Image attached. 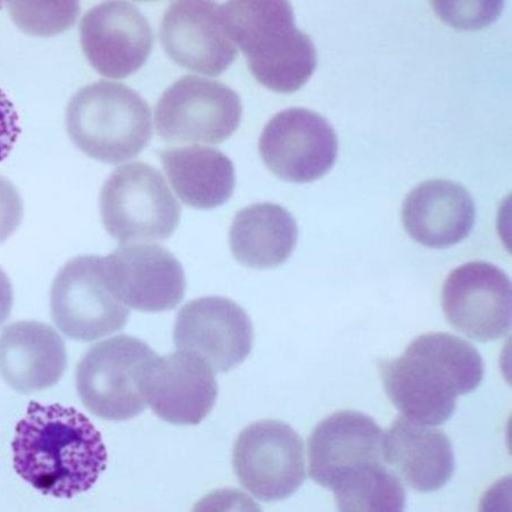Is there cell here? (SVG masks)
I'll return each instance as SVG.
<instances>
[{"label":"cell","mask_w":512,"mask_h":512,"mask_svg":"<svg viewBox=\"0 0 512 512\" xmlns=\"http://www.w3.org/2000/svg\"><path fill=\"white\" fill-rule=\"evenodd\" d=\"M15 472L44 495L71 499L92 489L106 469L101 433L76 409L35 401L16 425Z\"/></svg>","instance_id":"cell-1"},{"label":"cell","mask_w":512,"mask_h":512,"mask_svg":"<svg viewBox=\"0 0 512 512\" xmlns=\"http://www.w3.org/2000/svg\"><path fill=\"white\" fill-rule=\"evenodd\" d=\"M385 392L403 417L427 426L447 423L457 398L476 390L484 361L472 344L449 333H429L400 358L378 363Z\"/></svg>","instance_id":"cell-2"},{"label":"cell","mask_w":512,"mask_h":512,"mask_svg":"<svg viewBox=\"0 0 512 512\" xmlns=\"http://www.w3.org/2000/svg\"><path fill=\"white\" fill-rule=\"evenodd\" d=\"M227 36L242 49L253 77L276 93L292 94L312 77L317 49L297 29L287 2H231L221 5Z\"/></svg>","instance_id":"cell-3"},{"label":"cell","mask_w":512,"mask_h":512,"mask_svg":"<svg viewBox=\"0 0 512 512\" xmlns=\"http://www.w3.org/2000/svg\"><path fill=\"white\" fill-rule=\"evenodd\" d=\"M66 129L89 158L119 164L136 158L150 144L152 112L135 90L101 80L80 89L71 99Z\"/></svg>","instance_id":"cell-4"},{"label":"cell","mask_w":512,"mask_h":512,"mask_svg":"<svg viewBox=\"0 0 512 512\" xmlns=\"http://www.w3.org/2000/svg\"><path fill=\"white\" fill-rule=\"evenodd\" d=\"M158 357L138 338L120 335L90 348L79 362L77 392L96 417L125 421L147 408L146 376Z\"/></svg>","instance_id":"cell-5"},{"label":"cell","mask_w":512,"mask_h":512,"mask_svg":"<svg viewBox=\"0 0 512 512\" xmlns=\"http://www.w3.org/2000/svg\"><path fill=\"white\" fill-rule=\"evenodd\" d=\"M101 214L107 233L121 244L164 242L175 233L181 208L161 172L135 162L105 181Z\"/></svg>","instance_id":"cell-6"},{"label":"cell","mask_w":512,"mask_h":512,"mask_svg":"<svg viewBox=\"0 0 512 512\" xmlns=\"http://www.w3.org/2000/svg\"><path fill=\"white\" fill-rule=\"evenodd\" d=\"M241 97L222 82L187 76L170 86L155 107V126L168 143L225 142L238 129Z\"/></svg>","instance_id":"cell-7"},{"label":"cell","mask_w":512,"mask_h":512,"mask_svg":"<svg viewBox=\"0 0 512 512\" xmlns=\"http://www.w3.org/2000/svg\"><path fill=\"white\" fill-rule=\"evenodd\" d=\"M52 318L61 332L78 342H93L120 332L130 311L107 288L103 258L78 256L57 274L51 289Z\"/></svg>","instance_id":"cell-8"},{"label":"cell","mask_w":512,"mask_h":512,"mask_svg":"<svg viewBox=\"0 0 512 512\" xmlns=\"http://www.w3.org/2000/svg\"><path fill=\"white\" fill-rule=\"evenodd\" d=\"M233 467L244 489L263 502L292 497L307 478L301 436L278 420L258 421L239 434Z\"/></svg>","instance_id":"cell-9"},{"label":"cell","mask_w":512,"mask_h":512,"mask_svg":"<svg viewBox=\"0 0 512 512\" xmlns=\"http://www.w3.org/2000/svg\"><path fill=\"white\" fill-rule=\"evenodd\" d=\"M266 167L295 184L316 181L332 170L338 154L336 132L320 114L294 107L272 118L260 137Z\"/></svg>","instance_id":"cell-10"},{"label":"cell","mask_w":512,"mask_h":512,"mask_svg":"<svg viewBox=\"0 0 512 512\" xmlns=\"http://www.w3.org/2000/svg\"><path fill=\"white\" fill-rule=\"evenodd\" d=\"M103 270L107 288L126 307L158 313L175 309L184 299L183 266L160 245L122 244L103 258Z\"/></svg>","instance_id":"cell-11"},{"label":"cell","mask_w":512,"mask_h":512,"mask_svg":"<svg viewBox=\"0 0 512 512\" xmlns=\"http://www.w3.org/2000/svg\"><path fill=\"white\" fill-rule=\"evenodd\" d=\"M511 292V280L494 264H462L445 280L444 315L454 329L474 341H497L511 328Z\"/></svg>","instance_id":"cell-12"},{"label":"cell","mask_w":512,"mask_h":512,"mask_svg":"<svg viewBox=\"0 0 512 512\" xmlns=\"http://www.w3.org/2000/svg\"><path fill=\"white\" fill-rule=\"evenodd\" d=\"M175 343L178 350L203 359L214 373H227L252 351V321L242 307L226 297H201L179 311Z\"/></svg>","instance_id":"cell-13"},{"label":"cell","mask_w":512,"mask_h":512,"mask_svg":"<svg viewBox=\"0 0 512 512\" xmlns=\"http://www.w3.org/2000/svg\"><path fill=\"white\" fill-rule=\"evenodd\" d=\"M150 23L129 3L99 4L80 23V44L87 60L102 76L125 79L146 63L153 48Z\"/></svg>","instance_id":"cell-14"},{"label":"cell","mask_w":512,"mask_h":512,"mask_svg":"<svg viewBox=\"0 0 512 512\" xmlns=\"http://www.w3.org/2000/svg\"><path fill=\"white\" fill-rule=\"evenodd\" d=\"M164 51L178 65L218 77L238 56L222 24L221 5L178 2L169 6L160 28Z\"/></svg>","instance_id":"cell-15"},{"label":"cell","mask_w":512,"mask_h":512,"mask_svg":"<svg viewBox=\"0 0 512 512\" xmlns=\"http://www.w3.org/2000/svg\"><path fill=\"white\" fill-rule=\"evenodd\" d=\"M145 393L156 416L172 425L194 426L216 404L218 384L208 363L179 350L155 358L148 369Z\"/></svg>","instance_id":"cell-16"},{"label":"cell","mask_w":512,"mask_h":512,"mask_svg":"<svg viewBox=\"0 0 512 512\" xmlns=\"http://www.w3.org/2000/svg\"><path fill=\"white\" fill-rule=\"evenodd\" d=\"M383 431L361 412L337 411L313 429L308 443L309 475L332 490L345 476L371 462L384 461Z\"/></svg>","instance_id":"cell-17"},{"label":"cell","mask_w":512,"mask_h":512,"mask_svg":"<svg viewBox=\"0 0 512 512\" xmlns=\"http://www.w3.org/2000/svg\"><path fill=\"white\" fill-rule=\"evenodd\" d=\"M472 195L451 180L433 179L412 189L402 206V221L416 242L447 249L466 239L475 225Z\"/></svg>","instance_id":"cell-18"},{"label":"cell","mask_w":512,"mask_h":512,"mask_svg":"<svg viewBox=\"0 0 512 512\" xmlns=\"http://www.w3.org/2000/svg\"><path fill=\"white\" fill-rule=\"evenodd\" d=\"M383 460L412 490L439 491L456 468L449 436L441 429L399 416L383 433Z\"/></svg>","instance_id":"cell-19"},{"label":"cell","mask_w":512,"mask_h":512,"mask_svg":"<svg viewBox=\"0 0 512 512\" xmlns=\"http://www.w3.org/2000/svg\"><path fill=\"white\" fill-rule=\"evenodd\" d=\"M66 365L62 337L43 322H14L0 335V376L15 391L47 390L60 382Z\"/></svg>","instance_id":"cell-20"},{"label":"cell","mask_w":512,"mask_h":512,"mask_svg":"<svg viewBox=\"0 0 512 512\" xmlns=\"http://www.w3.org/2000/svg\"><path fill=\"white\" fill-rule=\"evenodd\" d=\"M159 156L173 191L186 205L210 210L233 196L235 168L224 153L211 147L185 146L162 151Z\"/></svg>","instance_id":"cell-21"},{"label":"cell","mask_w":512,"mask_h":512,"mask_svg":"<svg viewBox=\"0 0 512 512\" xmlns=\"http://www.w3.org/2000/svg\"><path fill=\"white\" fill-rule=\"evenodd\" d=\"M299 230L283 206L259 203L239 211L229 233L230 249L243 266L269 269L282 266L292 255Z\"/></svg>","instance_id":"cell-22"},{"label":"cell","mask_w":512,"mask_h":512,"mask_svg":"<svg viewBox=\"0 0 512 512\" xmlns=\"http://www.w3.org/2000/svg\"><path fill=\"white\" fill-rule=\"evenodd\" d=\"M341 511H403L407 494L384 461L371 462L342 478L333 489Z\"/></svg>","instance_id":"cell-23"},{"label":"cell","mask_w":512,"mask_h":512,"mask_svg":"<svg viewBox=\"0 0 512 512\" xmlns=\"http://www.w3.org/2000/svg\"><path fill=\"white\" fill-rule=\"evenodd\" d=\"M11 18L22 31L32 36L57 35L73 26L80 6L76 2L64 3H8Z\"/></svg>","instance_id":"cell-24"},{"label":"cell","mask_w":512,"mask_h":512,"mask_svg":"<svg viewBox=\"0 0 512 512\" xmlns=\"http://www.w3.org/2000/svg\"><path fill=\"white\" fill-rule=\"evenodd\" d=\"M443 22L460 30H477L499 18L503 3H433Z\"/></svg>","instance_id":"cell-25"},{"label":"cell","mask_w":512,"mask_h":512,"mask_svg":"<svg viewBox=\"0 0 512 512\" xmlns=\"http://www.w3.org/2000/svg\"><path fill=\"white\" fill-rule=\"evenodd\" d=\"M23 218V202L18 189L0 176V244L14 233Z\"/></svg>","instance_id":"cell-26"},{"label":"cell","mask_w":512,"mask_h":512,"mask_svg":"<svg viewBox=\"0 0 512 512\" xmlns=\"http://www.w3.org/2000/svg\"><path fill=\"white\" fill-rule=\"evenodd\" d=\"M21 134L19 114L11 99L0 89V162H3Z\"/></svg>","instance_id":"cell-27"},{"label":"cell","mask_w":512,"mask_h":512,"mask_svg":"<svg viewBox=\"0 0 512 512\" xmlns=\"http://www.w3.org/2000/svg\"><path fill=\"white\" fill-rule=\"evenodd\" d=\"M13 287L10 278L0 268V325L4 324L11 315L13 307Z\"/></svg>","instance_id":"cell-28"}]
</instances>
